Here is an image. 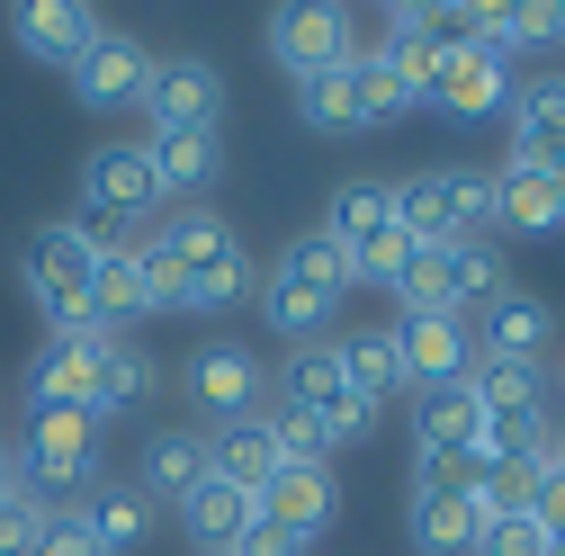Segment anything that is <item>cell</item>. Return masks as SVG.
I'll use <instances>...</instances> for the list:
<instances>
[{
  "label": "cell",
  "mask_w": 565,
  "mask_h": 556,
  "mask_svg": "<svg viewBox=\"0 0 565 556\" xmlns=\"http://www.w3.org/2000/svg\"><path fill=\"white\" fill-rule=\"evenodd\" d=\"M189 395L206 404V413H260V368H252V351H234V341H216V351H198L189 360Z\"/></svg>",
  "instance_id": "484cf974"
},
{
  "label": "cell",
  "mask_w": 565,
  "mask_h": 556,
  "mask_svg": "<svg viewBox=\"0 0 565 556\" xmlns=\"http://www.w3.org/2000/svg\"><path fill=\"white\" fill-rule=\"evenodd\" d=\"M530 521H539L547 538H565V458L539 467V503H530Z\"/></svg>",
  "instance_id": "f35d334b"
},
{
  "label": "cell",
  "mask_w": 565,
  "mask_h": 556,
  "mask_svg": "<svg viewBox=\"0 0 565 556\" xmlns=\"http://www.w3.org/2000/svg\"><path fill=\"white\" fill-rule=\"evenodd\" d=\"M36 556H99V547H90V530H82L73 512H54V530L36 538Z\"/></svg>",
  "instance_id": "ab89813d"
},
{
  "label": "cell",
  "mask_w": 565,
  "mask_h": 556,
  "mask_svg": "<svg viewBox=\"0 0 565 556\" xmlns=\"http://www.w3.org/2000/svg\"><path fill=\"white\" fill-rule=\"evenodd\" d=\"M395 225H404V216H395V180H350V189L332 197V225H323V234H332L341 252H360V243H377V234H395Z\"/></svg>",
  "instance_id": "f1b7e54d"
},
{
  "label": "cell",
  "mask_w": 565,
  "mask_h": 556,
  "mask_svg": "<svg viewBox=\"0 0 565 556\" xmlns=\"http://www.w3.org/2000/svg\"><path fill=\"white\" fill-rule=\"evenodd\" d=\"M206 475H216L206 467V440L198 431H162V440H145V484H135V494L145 503H189Z\"/></svg>",
  "instance_id": "83f0119b"
},
{
  "label": "cell",
  "mask_w": 565,
  "mask_h": 556,
  "mask_svg": "<svg viewBox=\"0 0 565 556\" xmlns=\"http://www.w3.org/2000/svg\"><path fill=\"white\" fill-rule=\"evenodd\" d=\"M0 494H19V467H10V449H0Z\"/></svg>",
  "instance_id": "b9f144b4"
},
{
  "label": "cell",
  "mask_w": 565,
  "mask_h": 556,
  "mask_svg": "<svg viewBox=\"0 0 565 556\" xmlns=\"http://www.w3.org/2000/svg\"><path fill=\"white\" fill-rule=\"evenodd\" d=\"M332 360H341V377L360 386L377 413H386V395H404V360H395V341H386V332H341V341H332Z\"/></svg>",
  "instance_id": "f546056e"
},
{
  "label": "cell",
  "mask_w": 565,
  "mask_h": 556,
  "mask_svg": "<svg viewBox=\"0 0 565 556\" xmlns=\"http://www.w3.org/2000/svg\"><path fill=\"white\" fill-rule=\"evenodd\" d=\"M297 99H306V126H323V135H369V126H395L404 108H422V99H413V82H404V73H386L377 54H350L341 73L306 82Z\"/></svg>",
  "instance_id": "3957f363"
},
{
  "label": "cell",
  "mask_w": 565,
  "mask_h": 556,
  "mask_svg": "<svg viewBox=\"0 0 565 556\" xmlns=\"http://www.w3.org/2000/svg\"><path fill=\"white\" fill-rule=\"evenodd\" d=\"M234 556H306V547H288V538H278V530H252Z\"/></svg>",
  "instance_id": "60d3db41"
},
{
  "label": "cell",
  "mask_w": 565,
  "mask_h": 556,
  "mask_svg": "<svg viewBox=\"0 0 565 556\" xmlns=\"http://www.w3.org/2000/svg\"><path fill=\"white\" fill-rule=\"evenodd\" d=\"M476 556H547V530H539V521H493Z\"/></svg>",
  "instance_id": "74e56055"
},
{
  "label": "cell",
  "mask_w": 565,
  "mask_h": 556,
  "mask_svg": "<svg viewBox=\"0 0 565 556\" xmlns=\"http://www.w3.org/2000/svg\"><path fill=\"white\" fill-rule=\"evenodd\" d=\"M82 206L117 216L126 234H145V216L162 206V189H153V162H145V145H99V153L82 162Z\"/></svg>",
  "instance_id": "4fadbf2b"
},
{
  "label": "cell",
  "mask_w": 565,
  "mask_h": 556,
  "mask_svg": "<svg viewBox=\"0 0 565 556\" xmlns=\"http://www.w3.org/2000/svg\"><path fill=\"white\" fill-rule=\"evenodd\" d=\"M395 297H404V314H458L467 323V306L484 314L493 297H503V252L493 243H440V252L413 260V278Z\"/></svg>",
  "instance_id": "52a82bcc"
},
{
  "label": "cell",
  "mask_w": 565,
  "mask_h": 556,
  "mask_svg": "<svg viewBox=\"0 0 565 556\" xmlns=\"http://www.w3.org/2000/svg\"><path fill=\"white\" fill-rule=\"evenodd\" d=\"M135 314H153V306H145V278H135V252H108L99 278H90V323H99V332H126Z\"/></svg>",
  "instance_id": "1f68e13d"
},
{
  "label": "cell",
  "mask_w": 565,
  "mask_h": 556,
  "mask_svg": "<svg viewBox=\"0 0 565 556\" xmlns=\"http://www.w3.org/2000/svg\"><path fill=\"white\" fill-rule=\"evenodd\" d=\"M10 467H19V494H36V503L90 484V467H99V413H82V404H36Z\"/></svg>",
  "instance_id": "7a4b0ae2"
},
{
  "label": "cell",
  "mask_w": 565,
  "mask_h": 556,
  "mask_svg": "<svg viewBox=\"0 0 565 556\" xmlns=\"http://www.w3.org/2000/svg\"><path fill=\"white\" fill-rule=\"evenodd\" d=\"M45 530H54V503H36V494H0V556H36Z\"/></svg>",
  "instance_id": "8d00e7d4"
},
{
  "label": "cell",
  "mask_w": 565,
  "mask_h": 556,
  "mask_svg": "<svg viewBox=\"0 0 565 556\" xmlns=\"http://www.w3.org/2000/svg\"><path fill=\"white\" fill-rule=\"evenodd\" d=\"M422 99L449 108V117H493V108H512V73L476 45H440L431 73H422Z\"/></svg>",
  "instance_id": "2e32d148"
},
{
  "label": "cell",
  "mask_w": 565,
  "mask_h": 556,
  "mask_svg": "<svg viewBox=\"0 0 565 556\" xmlns=\"http://www.w3.org/2000/svg\"><path fill=\"white\" fill-rule=\"evenodd\" d=\"M10 36L36 54V63H73L99 45V10H82V0H28V10H10Z\"/></svg>",
  "instance_id": "ac0fdd59"
},
{
  "label": "cell",
  "mask_w": 565,
  "mask_h": 556,
  "mask_svg": "<svg viewBox=\"0 0 565 556\" xmlns=\"http://www.w3.org/2000/svg\"><path fill=\"white\" fill-rule=\"evenodd\" d=\"M269 54L288 63L297 82H323V73H341V63L360 54V19L332 10V0H297V10L269 19Z\"/></svg>",
  "instance_id": "30bf717a"
},
{
  "label": "cell",
  "mask_w": 565,
  "mask_h": 556,
  "mask_svg": "<svg viewBox=\"0 0 565 556\" xmlns=\"http://www.w3.org/2000/svg\"><path fill=\"white\" fill-rule=\"evenodd\" d=\"M493 225H503V234H556V225H565V189H556V171H521V162H503V171H493Z\"/></svg>",
  "instance_id": "7402d4cb"
},
{
  "label": "cell",
  "mask_w": 565,
  "mask_h": 556,
  "mask_svg": "<svg viewBox=\"0 0 565 556\" xmlns=\"http://www.w3.org/2000/svg\"><path fill=\"white\" fill-rule=\"evenodd\" d=\"M512 162L521 171H565V82H539L512 99Z\"/></svg>",
  "instance_id": "603a6c76"
},
{
  "label": "cell",
  "mask_w": 565,
  "mask_h": 556,
  "mask_svg": "<svg viewBox=\"0 0 565 556\" xmlns=\"http://www.w3.org/2000/svg\"><path fill=\"white\" fill-rule=\"evenodd\" d=\"M145 117L171 126V135H216V117H225V73H216L206 54H153Z\"/></svg>",
  "instance_id": "8fae6325"
},
{
  "label": "cell",
  "mask_w": 565,
  "mask_h": 556,
  "mask_svg": "<svg viewBox=\"0 0 565 556\" xmlns=\"http://www.w3.org/2000/svg\"><path fill=\"white\" fill-rule=\"evenodd\" d=\"M556 458V449H547ZM547 458H484V521H530V503H539V467Z\"/></svg>",
  "instance_id": "d6a6232c"
},
{
  "label": "cell",
  "mask_w": 565,
  "mask_h": 556,
  "mask_svg": "<svg viewBox=\"0 0 565 556\" xmlns=\"http://www.w3.org/2000/svg\"><path fill=\"white\" fill-rule=\"evenodd\" d=\"M341 288H350L341 243H332V234H297L288 252H278V269H269V323L297 332V341H315V332L332 323Z\"/></svg>",
  "instance_id": "277c9868"
},
{
  "label": "cell",
  "mask_w": 565,
  "mask_h": 556,
  "mask_svg": "<svg viewBox=\"0 0 565 556\" xmlns=\"http://www.w3.org/2000/svg\"><path fill=\"white\" fill-rule=\"evenodd\" d=\"M135 278H145V306H153V314L189 306V269H180V252H171L162 234H145V243H135Z\"/></svg>",
  "instance_id": "e575fe53"
},
{
  "label": "cell",
  "mask_w": 565,
  "mask_h": 556,
  "mask_svg": "<svg viewBox=\"0 0 565 556\" xmlns=\"http://www.w3.org/2000/svg\"><path fill=\"white\" fill-rule=\"evenodd\" d=\"M341 260H350V288H360V278H369V288H404L413 260H422V243L395 225V234H377V243H360V252H341Z\"/></svg>",
  "instance_id": "836d02e7"
},
{
  "label": "cell",
  "mask_w": 565,
  "mask_h": 556,
  "mask_svg": "<svg viewBox=\"0 0 565 556\" xmlns=\"http://www.w3.org/2000/svg\"><path fill=\"white\" fill-rule=\"evenodd\" d=\"M206 467H216L225 484H243V494L260 503V484L288 467V458H278V440H269V423H260V413H234V423L206 440Z\"/></svg>",
  "instance_id": "cb8c5ba5"
},
{
  "label": "cell",
  "mask_w": 565,
  "mask_h": 556,
  "mask_svg": "<svg viewBox=\"0 0 565 556\" xmlns=\"http://www.w3.org/2000/svg\"><path fill=\"white\" fill-rule=\"evenodd\" d=\"M180 521H189V538L206 547V556H234L252 530H260V503L243 494V484H225V475H206L198 494L180 503Z\"/></svg>",
  "instance_id": "44dd1931"
},
{
  "label": "cell",
  "mask_w": 565,
  "mask_h": 556,
  "mask_svg": "<svg viewBox=\"0 0 565 556\" xmlns=\"http://www.w3.org/2000/svg\"><path fill=\"white\" fill-rule=\"evenodd\" d=\"M484 458H440V449H413V547L422 556H476L484 547Z\"/></svg>",
  "instance_id": "6da1fadb"
},
{
  "label": "cell",
  "mask_w": 565,
  "mask_h": 556,
  "mask_svg": "<svg viewBox=\"0 0 565 556\" xmlns=\"http://www.w3.org/2000/svg\"><path fill=\"white\" fill-rule=\"evenodd\" d=\"M73 90H82V108H145L153 54L135 45V36H117V28H99V45L73 63Z\"/></svg>",
  "instance_id": "e0dca14e"
},
{
  "label": "cell",
  "mask_w": 565,
  "mask_h": 556,
  "mask_svg": "<svg viewBox=\"0 0 565 556\" xmlns=\"http://www.w3.org/2000/svg\"><path fill=\"white\" fill-rule=\"evenodd\" d=\"M386 341L404 360V386H467V368H476V323H458V314H404V323H386Z\"/></svg>",
  "instance_id": "7c38bea8"
},
{
  "label": "cell",
  "mask_w": 565,
  "mask_h": 556,
  "mask_svg": "<svg viewBox=\"0 0 565 556\" xmlns=\"http://www.w3.org/2000/svg\"><path fill=\"white\" fill-rule=\"evenodd\" d=\"M19 278H28V297L45 306V323H54V332H99V323H90V278H99V252H90L73 225H45V234L28 243V260H19Z\"/></svg>",
  "instance_id": "ba28073f"
},
{
  "label": "cell",
  "mask_w": 565,
  "mask_h": 556,
  "mask_svg": "<svg viewBox=\"0 0 565 556\" xmlns=\"http://www.w3.org/2000/svg\"><path fill=\"white\" fill-rule=\"evenodd\" d=\"M413 431H422V449H440V458H493L484 449V413H476L467 386H422Z\"/></svg>",
  "instance_id": "d4e9b609"
},
{
  "label": "cell",
  "mask_w": 565,
  "mask_h": 556,
  "mask_svg": "<svg viewBox=\"0 0 565 556\" xmlns=\"http://www.w3.org/2000/svg\"><path fill=\"white\" fill-rule=\"evenodd\" d=\"M395 216H404V234H413L422 252L484 243V225H493V180H476V171H422V180L395 189Z\"/></svg>",
  "instance_id": "5b68a950"
},
{
  "label": "cell",
  "mask_w": 565,
  "mask_h": 556,
  "mask_svg": "<svg viewBox=\"0 0 565 556\" xmlns=\"http://www.w3.org/2000/svg\"><path fill=\"white\" fill-rule=\"evenodd\" d=\"M288 404L306 413V423L332 440V449H350V440H369L377 431V404L341 377V360H332V341H306V351L288 360Z\"/></svg>",
  "instance_id": "9c48e42d"
},
{
  "label": "cell",
  "mask_w": 565,
  "mask_h": 556,
  "mask_svg": "<svg viewBox=\"0 0 565 556\" xmlns=\"http://www.w3.org/2000/svg\"><path fill=\"white\" fill-rule=\"evenodd\" d=\"M260 423H269V440H278V458H288V467H323V449H332V440L306 423L288 395H278V404H260Z\"/></svg>",
  "instance_id": "d590c367"
},
{
  "label": "cell",
  "mask_w": 565,
  "mask_h": 556,
  "mask_svg": "<svg viewBox=\"0 0 565 556\" xmlns=\"http://www.w3.org/2000/svg\"><path fill=\"white\" fill-rule=\"evenodd\" d=\"M323 521H341V484H332V458L323 467H278L260 484V530H278L288 547H306Z\"/></svg>",
  "instance_id": "9a60e30c"
},
{
  "label": "cell",
  "mask_w": 565,
  "mask_h": 556,
  "mask_svg": "<svg viewBox=\"0 0 565 556\" xmlns=\"http://www.w3.org/2000/svg\"><path fill=\"white\" fill-rule=\"evenodd\" d=\"M99 341H108V332H45V351H36V368H28V395H36V404H82V413H90Z\"/></svg>",
  "instance_id": "ffe728a7"
},
{
  "label": "cell",
  "mask_w": 565,
  "mask_h": 556,
  "mask_svg": "<svg viewBox=\"0 0 565 556\" xmlns=\"http://www.w3.org/2000/svg\"><path fill=\"white\" fill-rule=\"evenodd\" d=\"M162 243H171V252H180V269H189V306H198V314L243 306L252 260H243V243H234V225L216 216V206H180V216L162 225Z\"/></svg>",
  "instance_id": "8992f818"
},
{
  "label": "cell",
  "mask_w": 565,
  "mask_h": 556,
  "mask_svg": "<svg viewBox=\"0 0 565 556\" xmlns=\"http://www.w3.org/2000/svg\"><path fill=\"white\" fill-rule=\"evenodd\" d=\"M556 458H565V431H556Z\"/></svg>",
  "instance_id": "7bdbcfd3"
},
{
  "label": "cell",
  "mask_w": 565,
  "mask_h": 556,
  "mask_svg": "<svg viewBox=\"0 0 565 556\" xmlns=\"http://www.w3.org/2000/svg\"><path fill=\"white\" fill-rule=\"evenodd\" d=\"M73 521L90 530V547H99V556H126V547H145V530H153V503L135 494V484H90Z\"/></svg>",
  "instance_id": "4316f807"
},
{
  "label": "cell",
  "mask_w": 565,
  "mask_h": 556,
  "mask_svg": "<svg viewBox=\"0 0 565 556\" xmlns=\"http://www.w3.org/2000/svg\"><path fill=\"white\" fill-rule=\"evenodd\" d=\"M145 386H153V360L135 351L126 332H108V341H99V377H90V413H126V404H145Z\"/></svg>",
  "instance_id": "4dcf8cb0"
},
{
  "label": "cell",
  "mask_w": 565,
  "mask_h": 556,
  "mask_svg": "<svg viewBox=\"0 0 565 556\" xmlns=\"http://www.w3.org/2000/svg\"><path fill=\"white\" fill-rule=\"evenodd\" d=\"M145 162H153V189L189 206V197H206L225 180V135H171V126H153L145 135Z\"/></svg>",
  "instance_id": "d6986e66"
},
{
  "label": "cell",
  "mask_w": 565,
  "mask_h": 556,
  "mask_svg": "<svg viewBox=\"0 0 565 556\" xmlns=\"http://www.w3.org/2000/svg\"><path fill=\"white\" fill-rule=\"evenodd\" d=\"M547 351H556V314L539 306V297H521V288H503L484 314H476V360H503V368H547Z\"/></svg>",
  "instance_id": "5bb4252c"
}]
</instances>
